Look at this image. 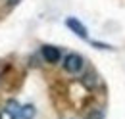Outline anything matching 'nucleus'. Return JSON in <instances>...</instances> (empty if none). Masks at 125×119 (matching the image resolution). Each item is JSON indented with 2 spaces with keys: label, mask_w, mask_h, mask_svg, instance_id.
Masks as SVG:
<instances>
[{
  "label": "nucleus",
  "mask_w": 125,
  "mask_h": 119,
  "mask_svg": "<svg viewBox=\"0 0 125 119\" xmlns=\"http://www.w3.org/2000/svg\"><path fill=\"white\" fill-rule=\"evenodd\" d=\"M0 119H2V115H0Z\"/></svg>",
  "instance_id": "1a4fd4ad"
},
{
  "label": "nucleus",
  "mask_w": 125,
  "mask_h": 119,
  "mask_svg": "<svg viewBox=\"0 0 125 119\" xmlns=\"http://www.w3.org/2000/svg\"><path fill=\"white\" fill-rule=\"evenodd\" d=\"M17 2H19V0H8V6H10V8H12V6H16Z\"/></svg>",
  "instance_id": "6e6552de"
},
{
  "label": "nucleus",
  "mask_w": 125,
  "mask_h": 119,
  "mask_svg": "<svg viewBox=\"0 0 125 119\" xmlns=\"http://www.w3.org/2000/svg\"><path fill=\"white\" fill-rule=\"evenodd\" d=\"M65 25H67V29L73 31L77 37H81V39H89V31H87V27L79 21V19H75V17H67L65 19Z\"/></svg>",
  "instance_id": "7ed1b4c3"
},
{
  "label": "nucleus",
  "mask_w": 125,
  "mask_h": 119,
  "mask_svg": "<svg viewBox=\"0 0 125 119\" xmlns=\"http://www.w3.org/2000/svg\"><path fill=\"white\" fill-rule=\"evenodd\" d=\"M41 58L46 63H58L62 60V50L52 44H42L41 46Z\"/></svg>",
  "instance_id": "f03ea898"
},
{
  "label": "nucleus",
  "mask_w": 125,
  "mask_h": 119,
  "mask_svg": "<svg viewBox=\"0 0 125 119\" xmlns=\"http://www.w3.org/2000/svg\"><path fill=\"white\" fill-rule=\"evenodd\" d=\"M83 69H85V60H83L81 54L69 52L63 58V71H67L69 75H79V73H83Z\"/></svg>",
  "instance_id": "f257e3e1"
},
{
  "label": "nucleus",
  "mask_w": 125,
  "mask_h": 119,
  "mask_svg": "<svg viewBox=\"0 0 125 119\" xmlns=\"http://www.w3.org/2000/svg\"><path fill=\"white\" fill-rule=\"evenodd\" d=\"M85 119H104V111L102 109H91V111H87Z\"/></svg>",
  "instance_id": "0eeeda50"
},
{
  "label": "nucleus",
  "mask_w": 125,
  "mask_h": 119,
  "mask_svg": "<svg viewBox=\"0 0 125 119\" xmlns=\"http://www.w3.org/2000/svg\"><path fill=\"white\" fill-rule=\"evenodd\" d=\"M81 85L85 87V89L93 90V89H98L100 87V77L96 71H85L83 77H81Z\"/></svg>",
  "instance_id": "20e7f679"
},
{
  "label": "nucleus",
  "mask_w": 125,
  "mask_h": 119,
  "mask_svg": "<svg viewBox=\"0 0 125 119\" xmlns=\"http://www.w3.org/2000/svg\"><path fill=\"white\" fill-rule=\"evenodd\" d=\"M35 115H37V108L33 104H25V106H21L16 119H35Z\"/></svg>",
  "instance_id": "39448f33"
},
{
  "label": "nucleus",
  "mask_w": 125,
  "mask_h": 119,
  "mask_svg": "<svg viewBox=\"0 0 125 119\" xmlns=\"http://www.w3.org/2000/svg\"><path fill=\"white\" fill-rule=\"evenodd\" d=\"M19 109H21V106L17 104L16 100H10L8 104H6V108H4V111H6V115L10 119H16L17 113H19Z\"/></svg>",
  "instance_id": "423d86ee"
}]
</instances>
